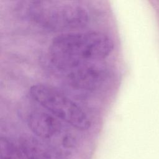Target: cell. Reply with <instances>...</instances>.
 Segmentation results:
<instances>
[{
  "instance_id": "1",
  "label": "cell",
  "mask_w": 159,
  "mask_h": 159,
  "mask_svg": "<svg viewBox=\"0 0 159 159\" xmlns=\"http://www.w3.org/2000/svg\"><path fill=\"white\" fill-rule=\"evenodd\" d=\"M114 48L112 40L98 31L58 35L48 47L50 58L59 69L70 71L107 57Z\"/></svg>"
},
{
  "instance_id": "5",
  "label": "cell",
  "mask_w": 159,
  "mask_h": 159,
  "mask_svg": "<svg viewBox=\"0 0 159 159\" xmlns=\"http://www.w3.org/2000/svg\"><path fill=\"white\" fill-rule=\"evenodd\" d=\"M27 123L34 134L43 139L50 138L61 128V123L58 118L51 113L40 110H35L29 113Z\"/></svg>"
},
{
  "instance_id": "4",
  "label": "cell",
  "mask_w": 159,
  "mask_h": 159,
  "mask_svg": "<svg viewBox=\"0 0 159 159\" xmlns=\"http://www.w3.org/2000/svg\"><path fill=\"white\" fill-rule=\"evenodd\" d=\"M106 77L107 71L103 66L91 63L68 71L66 80L76 89L92 91L102 85Z\"/></svg>"
},
{
  "instance_id": "2",
  "label": "cell",
  "mask_w": 159,
  "mask_h": 159,
  "mask_svg": "<svg viewBox=\"0 0 159 159\" xmlns=\"http://www.w3.org/2000/svg\"><path fill=\"white\" fill-rule=\"evenodd\" d=\"M25 14L34 24L55 32L81 29L89 21L88 12L77 1H31Z\"/></svg>"
},
{
  "instance_id": "6",
  "label": "cell",
  "mask_w": 159,
  "mask_h": 159,
  "mask_svg": "<svg viewBox=\"0 0 159 159\" xmlns=\"http://www.w3.org/2000/svg\"><path fill=\"white\" fill-rule=\"evenodd\" d=\"M19 145L27 159H59L52 149L36 139L25 138Z\"/></svg>"
},
{
  "instance_id": "3",
  "label": "cell",
  "mask_w": 159,
  "mask_h": 159,
  "mask_svg": "<svg viewBox=\"0 0 159 159\" xmlns=\"http://www.w3.org/2000/svg\"><path fill=\"white\" fill-rule=\"evenodd\" d=\"M30 98L57 118L79 130H87L91 124L89 117L75 102L55 88L44 84L32 85Z\"/></svg>"
},
{
  "instance_id": "7",
  "label": "cell",
  "mask_w": 159,
  "mask_h": 159,
  "mask_svg": "<svg viewBox=\"0 0 159 159\" xmlns=\"http://www.w3.org/2000/svg\"><path fill=\"white\" fill-rule=\"evenodd\" d=\"M0 159H27L20 145L6 137H1Z\"/></svg>"
}]
</instances>
